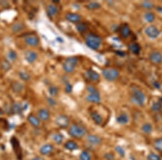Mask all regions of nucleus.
<instances>
[{
    "label": "nucleus",
    "instance_id": "obj_1",
    "mask_svg": "<svg viewBox=\"0 0 162 160\" xmlns=\"http://www.w3.org/2000/svg\"><path fill=\"white\" fill-rule=\"evenodd\" d=\"M88 130L83 126L74 124L71 126L69 130V135L72 138L76 139H81L86 135Z\"/></svg>",
    "mask_w": 162,
    "mask_h": 160
},
{
    "label": "nucleus",
    "instance_id": "obj_2",
    "mask_svg": "<svg viewBox=\"0 0 162 160\" xmlns=\"http://www.w3.org/2000/svg\"><path fill=\"white\" fill-rule=\"evenodd\" d=\"M145 95L137 87H133L132 89L131 95L132 102L136 105L142 106L144 105L145 101Z\"/></svg>",
    "mask_w": 162,
    "mask_h": 160
},
{
    "label": "nucleus",
    "instance_id": "obj_3",
    "mask_svg": "<svg viewBox=\"0 0 162 160\" xmlns=\"http://www.w3.org/2000/svg\"><path fill=\"white\" fill-rule=\"evenodd\" d=\"M86 45L93 50L98 49L101 45V38L96 35L89 34L86 39Z\"/></svg>",
    "mask_w": 162,
    "mask_h": 160
},
{
    "label": "nucleus",
    "instance_id": "obj_4",
    "mask_svg": "<svg viewBox=\"0 0 162 160\" xmlns=\"http://www.w3.org/2000/svg\"><path fill=\"white\" fill-rule=\"evenodd\" d=\"M10 143L13 151L19 160H22V150L21 146L20 143L17 138L13 136L10 139Z\"/></svg>",
    "mask_w": 162,
    "mask_h": 160
},
{
    "label": "nucleus",
    "instance_id": "obj_5",
    "mask_svg": "<svg viewBox=\"0 0 162 160\" xmlns=\"http://www.w3.org/2000/svg\"><path fill=\"white\" fill-rule=\"evenodd\" d=\"M90 95L86 97V100L93 103H99L101 101V97L98 91L92 86H89L87 88Z\"/></svg>",
    "mask_w": 162,
    "mask_h": 160
},
{
    "label": "nucleus",
    "instance_id": "obj_6",
    "mask_svg": "<svg viewBox=\"0 0 162 160\" xmlns=\"http://www.w3.org/2000/svg\"><path fill=\"white\" fill-rule=\"evenodd\" d=\"M78 60L75 57H71L67 58L63 64V69L67 73L72 72L77 64Z\"/></svg>",
    "mask_w": 162,
    "mask_h": 160
},
{
    "label": "nucleus",
    "instance_id": "obj_7",
    "mask_svg": "<svg viewBox=\"0 0 162 160\" xmlns=\"http://www.w3.org/2000/svg\"><path fill=\"white\" fill-rule=\"evenodd\" d=\"M103 75L106 80L113 81L118 78L119 72L115 69H106L103 70Z\"/></svg>",
    "mask_w": 162,
    "mask_h": 160
},
{
    "label": "nucleus",
    "instance_id": "obj_8",
    "mask_svg": "<svg viewBox=\"0 0 162 160\" xmlns=\"http://www.w3.org/2000/svg\"><path fill=\"white\" fill-rule=\"evenodd\" d=\"M145 33L149 37L155 39L160 35L161 31L155 25H150L145 29Z\"/></svg>",
    "mask_w": 162,
    "mask_h": 160
},
{
    "label": "nucleus",
    "instance_id": "obj_9",
    "mask_svg": "<svg viewBox=\"0 0 162 160\" xmlns=\"http://www.w3.org/2000/svg\"><path fill=\"white\" fill-rule=\"evenodd\" d=\"M56 124L57 125L62 128H67L70 124V120L69 118L65 115H61L58 116L56 119Z\"/></svg>",
    "mask_w": 162,
    "mask_h": 160
},
{
    "label": "nucleus",
    "instance_id": "obj_10",
    "mask_svg": "<svg viewBox=\"0 0 162 160\" xmlns=\"http://www.w3.org/2000/svg\"><path fill=\"white\" fill-rule=\"evenodd\" d=\"M150 60L153 63L159 64L162 63V54L158 51L152 52L149 56Z\"/></svg>",
    "mask_w": 162,
    "mask_h": 160
},
{
    "label": "nucleus",
    "instance_id": "obj_11",
    "mask_svg": "<svg viewBox=\"0 0 162 160\" xmlns=\"http://www.w3.org/2000/svg\"><path fill=\"white\" fill-rule=\"evenodd\" d=\"M87 142L92 145H98L101 143L102 139L100 137L96 135H89L86 139Z\"/></svg>",
    "mask_w": 162,
    "mask_h": 160
},
{
    "label": "nucleus",
    "instance_id": "obj_12",
    "mask_svg": "<svg viewBox=\"0 0 162 160\" xmlns=\"http://www.w3.org/2000/svg\"><path fill=\"white\" fill-rule=\"evenodd\" d=\"M25 41L28 45L35 46L39 43V38L35 35H31L25 37Z\"/></svg>",
    "mask_w": 162,
    "mask_h": 160
},
{
    "label": "nucleus",
    "instance_id": "obj_13",
    "mask_svg": "<svg viewBox=\"0 0 162 160\" xmlns=\"http://www.w3.org/2000/svg\"><path fill=\"white\" fill-rule=\"evenodd\" d=\"M54 150V147L51 144H45L40 147V152L42 155H48L50 154Z\"/></svg>",
    "mask_w": 162,
    "mask_h": 160
},
{
    "label": "nucleus",
    "instance_id": "obj_14",
    "mask_svg": "<svg viewBox=\"0 0 162 160\" xmlns=\"http://www.w3.org/2000/svg\"><path fill=\"white\" fill-rule=\"evenodd\" d=\"M37 58V55L33 51H27L25 54V59L29 63H33Z\"/></svg>",
    "mask_w": 162,
    "mask_h": 160
},
{
    "label": "nucleus",
    "instance_id": "obj_15",
    "mask_svg": "<svg viewBox=\"0 0 162 160\" xmlns=\"http://www.w3.org/2000/svg\"><path fill=\"white\" fill-rule=\"evenodd\" d=\"M91 118L92 120L95 122V123L97 125H101L103 122V119L101 115L97 112H91Z\"/></svg>",
    "mask_w": 162,
    "mask_h": 160
},
{
    "label": "nucleus",
    "instance_id": "obj_16",
    "mask_svg": "<svg viewBox=\"0 0 162 160\" xmlns=\"http://www.w3.org/2000/svg\"><path fill=\"white\" fill-rule=\"evenodd\" d=\"M39 118L43 121H48L50 118L49 112L46 109H41L38 113Z\"/></svg>",
    "mask_w": 162,
    "mask_h": 160
},
{
    "label": "nucleus",
    "instance_id": "obj_17",
    "mask_svg": "<svg viewBox=\"0 0 162 160\" xmlns=\"http://www.w3.org/2000/svg\"><path fill=\"white\" fill-rule=\"evenodd\" d=\"M66 19L69 22H71L72 23H77L81 20V17L77 14L69 13L66 15Z\"/></svg>",
    "mask_w": 162,
    "mask_h": 160
},
{
    "label": "nucleus",
    "instance_id": "obj_18",
    "mask_svg": "<svg viewBox=\"0 0 162 160\" xmlns=\"http://www.w3.org/2000/svg\"><path fill=\"white\" fill-rule=\"evenodd\" d=\"M28 120L31 123V125L34 127H38L40 125V119L35 115L30 114L28 117Z\"/></svg>",
    "mask_w": 162,
    "mask_h": 160
},
{
    "label": "nucleus",
    "instance_id": "obj_19",
    "mask_svg": "<svg viewBox=\"0 0 162 160\" xmlns=\"http://www.w3.org/2000/svg\"><path fill=\"white\" fill-rule=\"evenodd\" d=\"M116 121L119 124L125 125L129 122V118L127 114L123 113L117 117Z\"/></svg>",
    "mask_w": 162,
    "mask_h": 160
},
{
    "label": "nucleus",
    "instance_id": "obj_20",
    "mask_svg": "<svg viewBox=\"0 0 162 160\" xmlns=\"http://www.w3.org/2000/svg\"><path fill=\"white\" fill-rule=\"evenodd\" d=\"M86 75L88 78L92 81H97L100 78V75L96 71L92 70H90L87 71Z\"/></svg>",
    "mask_w": 162,
    "mask_h": 160
},
{
    "label": "nucleus",
    "instance_id": "obj_21",
    "mask_svg": "<svg viewBox=\"0 0 162 160\" xmlns=\"http://www.w3.org/2000/svg\"><path fill=\"white\" fill-rule=\"evenodd\" d=\"M64 148L67 150L73 151L77 149L78 148V146L75 142L73 141H69L65 143Z\"/></svg>",
    "mask_w": 162,
    "mask_h": 160
},
{
    "label": "nucleus",
    "instance_id": "obj_22",
    "mask_svg": "<svg viewBox=\"0 0 162 160\" xmlns=\"http://www.w3.org/2000/svg\"><path fill=\"white\" fill-rule=\"evenodd\" d=\"M24 28H25V25L23 23L21 22H17L13 25L11 30L14 33H18L21 31L22 30H23Z\"/></svg>",
    "mask_w": 162,
    "mask_h": 160
},
{
    "label": "nucleus",
    "instance_id": "obj_23",
    "mask_svg": "<svg viewBox=\"0 0 162 160\" xmlns=\"http://www.w3.org/2000/svg\"><path fill=\"white\" fill-rule=\"evenodd\" d=\"M23 85L18 81L14 82L12 84V89L13 91L15 93H20L23 89Z\"/></svg>",
    "mask_w": 162,
    "mask_h": 160
},
{
    "label": "nucleus",
    "instance_id": "obj_24",
    "mask_svg": "<svg viewBox=\"0 0 162 160\" xmlns=\"http://www.w3.org/2000/svg\"><path fill=\"white\" fill-rule=\"evenodd\" d=\"M11 110L13 113L19 114L22 112V110H23V107L20 103L16 102L12 105Z\"/></svg>",
    "mask_w": 162,
    "mask_h": 160
},
{
    "label": "nucleus",
    "instance_id": "obj_25",
    "mask_svg": "<svg viewBox=\"0 0 162 160\" xmlns=\"http://www.w3.org/2000/svg\"><path fill=\"white\" fill-rule=\"evenodd\" d=\"M58 12V8L55 5H49L47 7V13L51 17L56 15Z\"/></svg>",
    "mask_w": 162,
    "mask_h": 160
},
{
    "label": "nucleus",
    "instance_id": "obj_26",
    "mask_svg": "<svg viewBox=\"0 0 162 160\" xmlns=\"http://www.w3.org/2000/svg\"><path fill=\"white\" fill-rule=\"evenodd\" d=\"M129 48L131 51L135 55H138L140 53V51L141 50V46L137 43L133 44L132 45H130Z\"/></svg>",
    "mask_w": 162,
    "mask_h": 160
},
{
    "label": "nucleus",
    "instance_id": "obj_27",
    "mask_svg": "<svg viewBox=\"0 0 162 160\" xmlns=\"http://www.w3.org/2000/svg\"><path fill=\"white\" fill-rule=\"evenodd\" d=\"M63 139H64L63 136L60 133L55 134L52 136V139L57 145L61 144L63 141Z\"/></svg>",
    "mask_w": 162,
    "mask_h": 160
},
{
    "label": "nucleus",
    "instance_id": "obj_28",
    "mask_svg": "<svg viewBox=\"0 0 162 160\" xmlns=\"http://www.w3.org/2000/svg\"><path fill=\"white\" fill-rule=\"evenodd\" d=\"M131 31L127 25H124L121 30V35L123 37L127 38L130 35Z\"/></svg>",
    "mask_w": 162,
    "mask_h": 160
},
{
    "label": "nucleus",
    "instance_id": "obj_29",
    "mask_svg": "<svg viewBox=\"0 0 162 160\" xmlns=\"http://www.w3.org/2000/svg\"><path fill=\"white\" fill-rule=\"evenodd\" d=\"M79 160H91V155L86 150H83L80 156Z\"/></svg>",
    "mask_w": 162,
    "mask_h": 160
},
{
    "label": "nucleus",
    "instance_id": "obj_30",
    "mask_svg": "<svg viewBox=\"0 0 162 160\" xmlns=\"http://www.w3.org/2000/svg\"><path fill=\"white\" fill-rule=\"evenodd\" d=\"M76 29H77V30H78V32L83 33L87 30L88 26L84 23H78L76 25Z\"/></svg>",
    "mask_w": 162,
    "mask_h": 160
},
{
    "label": "nucleus",
    "instance_id": "obj_31",
    "mask_svg": "<svg viewBox=\"0 0 162 160\" xmlns=\"http://www.w3.org/2000/svg\"><path fill=\"white\" fill-rule=\"evenodd\" d=\"M142 130L145 133L150 134L152 132V127L150 124L147 123L144 124L142 127Z\"/></svg>",
    "mask_w": 162,
    "mask_h": 160
},
{
    "label": "nucleus",
    "instance_id": "obj_32",
    "mask_svg": "<svg viewBox=\"0 0 162 160\" xmlns=\"http://www.w3.org/2000/svg\"><path fill=\"white\" fill-rule=\"evenodd\" d=\"M1 66L2 67V69L5 71H8L9 70H10L11 66L10 64V63L7 60H4L2 61V62L1 63Z\"/></svg>",
    "mask_w": 162,
    "mask_h": 160
},
{
    "label": "nucleus",
    "instance_id": "obj_33",
    "mask_svg": "<svg viewBox=\"0 0 162 160\" xmlns=\"http://www.w3.org/2000/svg\"><path fill=\"white\" fill-rule=\"evenodd\" d=\"M19 77L22 80H24V81H28L31 78V75H30L24 71H21L19 72Z\"/></svg>",
    "mask_w": 162,
    "mask_h": 160
},
{
    "label": "nucleus",
    "instance_id": "obj_34",
    "mask_svg": "<svg viewBox=\"0 0 162 160\" xmlns=\"http://www.w3.org/2000/svg\"><path fill=\"white\" fill-rule=\"evenodd\" d=\"M154 146L157 150L162 151V138H159L155 140L154 142Z\"/></svg>",
    "mask_w": 162,
    "mask_h": 160
},
{
    "label": "nucleus",
    "instance_id": "obj_35",
    "mask_svg": "<svg viewBox=\"0 0 162 160\" xmlns=\"http://www.w3.org/2000/svg\"><path fill=\"white\" fill-rule=\"evenodd\" d=\"M145 19L149 23H151L155 19V16L152 13H147L144 16Z\"/></svg>",
    "mask_w": 162,
    "mask_h": 160
},
{
    "label": "nucleus",
    "instance_id": "obj_36",
    "mask_svg": "<svg viewBox=\"0 0 162 160\" xmlns=\"http://www.w3.org/2000/svg\"><path fill=\"white\" fill-rule=\"evenodd\" d=\"M8 57L10 60L14 61L17 58V55L15 51H14V50H11L8 53Z\"/></svg>",
    "mask_w": 162,
    "mask_h": 160
},
{
    "label": "nucleus",
    "instance_id": "obj_37",
    "mask_svg": "<svg viewBox=\"0 0 162 160\" xmlns=\"http://www.w3.org/2000/svg\"><path fill=\"white\" fill-rule=\"evenodd\" d=\"M162 104L159 102H155L151 107V109L154 112H158L159 110H161L162 109Z\"/></svg>",
    "mask_w": 162,
    "mask_h": 160
},
{
    "label": "nucleus",
    "instance_id": "obj_38",
    "mask_svg": "<svg viewBox=\"0 0 162 160\" xmlns=\"http://www.w3.org/2000/svg\"><path fill=\"white\" fill-rule=\"evenodd\" d=\"M101 7L100 4L97 2H91L88 5V8L89 9H96Z\"/></svg>",
    "mask_w": 162,
    "mask_h": 160
},
{
    "label": "nucleus",
    "instance_id": "obj_39",
    "mask_svg": "<svg viewBox=\"0 0 162 160\" xmlns=\"http://www.w3.org/2000/svg\"><path fill=\"white\" fill-rule=\"evenodd\" d=\"M49 92L50 95L54 97L57 94L58 92V90L57 87H56L55 86H51L49 89Z\"/></svg>",
    "mask_w": 162,
    "mask_h": 160
},
{
    "label": "nucleus",
    "instance_id": "obj_40",
    "mask_svg": "<svg viewBox=\"0 0 162 160\" xmlns=\"http://www.w3.org/2000/svg\"><path fill=\"white\" fill-rule=\"evenodd\" d=\"M115 149L116 150L117 152L118 153V154L122 157H124L125 156V150H124V149L121 146H120V145L117 146Z\"/></svg>",
    "mask_w": 162,
    "mask_h": 160
},
{
    "label": "nucleus",
    "instance_id": "obj_41",
    "mask_svg": "<svg viewBox=\"0 0 162 160\" xmlns=\"http://www.w3.org/2000/svg\"><path fill=\"white\" fill-rule=\"evenodd\" d=\"M148 160H161V158L156 154L151 153L147 156Z\"/></svg>",
    "mask_w": 162,
    "mask_h": 160
},
{
    "label": "nucleus",
    "instance_id": "obj_42",
    "mask_svg": "<svg viewBox=\"0 0 162 160\" xmlns=\"http://www.w3.org/2000/svg\"><path fill=\"white\" fill-rule=\"evenodd\" d=\"M142 6L147 9H151L153 7V4L150 1H144L142 3Z\"/></svg>",
    "mask_w": 162,
    "mask_h": 160
},
{
    "label": "nucleus",
    "instance_id": "obj_43",
    "mask_svg": "<svg viewBox=\"0 0 162 160\" xmlns=\"http://www.w3.org/2000/svg\"><path fill=\"white\" fill-rule=\"evenodd\" d=\"M104 157L107 160H114V156L112 153H106L104 155Z\"/></svg>",
    "mask_w": 162,
    "mask_h": 160
},
{
    "label": "nucleus",
    "instance_id": "obj_44",
    "mask_svg": "<svg viewBox=\"0 0 162 160\" xmlns=\"http://www.w3.org/2000/svg\"><path fill=\"white\" fill-rule=\"evenodd\" d=\"M48 102L49 104V105L50 106H55L56 105V102L55 100L51 98H48Z\"/></svg>",
    "mask_w": 162,
    "mask_h": 160
},
{
    "label": "nucleus",
    "instance_id": "obj_45",
    "mask_svg": "<svg viewBox=\"0 0 162 160\" xmlns=\"http://www.w3.org/2000/svg\"><path fill=\"white\" fill-rule=\"evenodd\" d=\"M66 91L67 93H70L72 91V86L69 83H67L66 85Z\"/></svg>",
    "mask_w": 162,
    "mask_h": 160
},
{
    "label": "nucleus",
    "instance_id": "obj_46",
    "mask_svg": "<svg viewBox=\"0 0 162 160\" xmlns=\"http://www.w3.org/2000/svg\"><path fill=\"white\" fill-rule=\"evenodd\" d=\"M154 86H155V87L156 88H157V89H160V87H161L160 84L158 83V82H155V83H154Z\"/></svg>",
    "mask_w": 162,
    "mask_h": 160
},
{
    "label": "nucleus",
    "instance_id": "obj_47",
    "mask_svg": "<svg viewBox=\"0 0 162 160\" xmlns=\"http://www.w3.org/2000/svg\"><path fill=\"white\" fill-rule=\"evenodd\" d=\"M31 160H44V159H43L42 158L40 157H34Z\"/></svg>",
    "mask_w": 162,
    "mask_h": 160
},
{
    "label": "nucleus",
    "instance_id": "obj_48",
    "mask_svg": "<svg viewBox=\"0 0 162 160\" xmlns=\"http://www.w3.org/2000/svg\"><path fill=\"white\" fill-rule=\"evenodd\" d=\"M4 114V111L2 110V108H0V115H2Z\"/></svg>",
    "mask_w": 162,
    "mask_h": 160
}]
</instances>
